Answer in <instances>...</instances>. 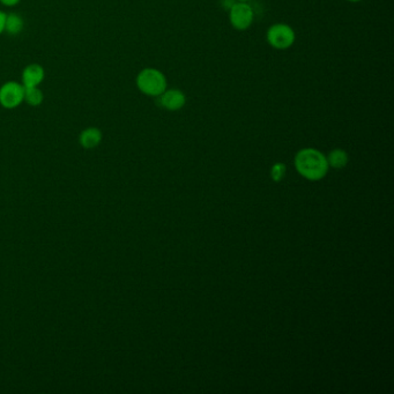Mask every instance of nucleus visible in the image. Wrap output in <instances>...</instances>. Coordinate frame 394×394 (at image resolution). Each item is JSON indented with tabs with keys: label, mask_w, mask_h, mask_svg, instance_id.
I'll return each mask as SVG.
<instances>
[{
	"label": "nucleus",
	"mask_w": 394,
	"mask_h": 394,
	"mask_svg": "<svg viewBox=\"0 0 394 394\" xmlns=\"http://www.w3.org/2000/svg\"><path fill=\"white\" fill-rule=\"evenodd\" d=\"M237 0H221V6L225 8V11H229L232 5L235 4Z\"/></svg>",
	"instance_id": "obj_14"
},
{
	"label": "nucleus",
	"mask_w": 394,
	"mask_h": 394,
	"mask_svg": "<svg viewBox=\"0 0 394 394\" xmlns=\"http://www.w3.org/2000/svg\"><path fill=\"white\" fill-rule=\"evenodd\" d=\"M266 38L272 48L277 50H287L294 45L296 35L294 29L286 23H275L269 27L266 33Z\"/></svg>",
	"instance_id": "obj_3"
},
{
	"label": "nucleus",
	"mask_w": 394,
	"mask_h": 394,
	"mask_svg": "<svg viewBox=\"0 0 394 394\" xmlns=\"http://www.w3.org/2000/svg\"><path fill=\"white\" fill-rule=\"evenodd\" d=\"M6 13L3 11H0V34H3L5 32V23H6Z\"/></svg>",
	"instance_id": "obj_13"
},
{
	"label": "nucleus",
	"mask_w": 394,
	"mask_h": 394,
	"mask_svg": "<svg viewBox=\"0 0 394 394\" xmlns=\"http://www.w3.org/2000/svg\"><path fill=\"white\" fill-rule=\"evenodd\" d=\"M21 0H0L1 4L8 6V8H13V6H16V5L20 3Z\"/></svg>",
	"instance_id": "obj_15"
},
{
	"label": "nucleus",
	"mask_w": 394,
	"mask_h": 394,
	"mask_svg": "<svg viewBox=\"0 0 394 394\" xmlns=\"http://www.w3.org/2000/svg\"><path fill=\"white\" fill-rule=\"evenodd\" d=\"M237 1H250V0H237Z\"/></svg>",
	"instance_id": "obj_17"
},
{
	"label": "nucleus",
	"mask_w": 394,
	"mask_h": 394,
	"mask_svg": "<svg viewBox=\"0 0 394 394\" xmlns=\"http://www.w3.org/2000/svg\"><path fill=\"white\" fill-rule=\"evenodd\" d=\"M186 96L180 89H166L159 96V104L167 110L176 111L184 107Z\"/></svg>",
	"instance_id": "obj_6"
},
{
	"label": "nucleus",
	"mask_w": 394,
	"mask_h": 394,
	"mask_svg": "<svg viewBox=\"0 0 394 394\" xmlns=\"http://www.w3.org/2000/svg\"><path fill=\"white\" fill-rule=\"evenodd\" d=\"M348 162V155L343 149H334L328 155V163L333 168H343Z\"/></svg>",
	"instance_id": "obj_11"
},
{
	"label": "nucleus",
	"mask_w": 394,
	"mask_h": 394,
	"mask_svg": "<svg viewBox=\"0 0 394 394\" xmlns=\"http://www.w3.org/2000/svg\"><path fill=\"white\" fill-rule=\"evenodd\" d=\"M25 27L23 19L16 13H11V14L6 15V23H5V32L8 35L15 36L21 33Z\"/></svg>",
	"instance_id": "obj_9"
},
{
	"label": "nucleus",
	"mask_w": 394,
	"mask_h": 394,
	"mask_svg": "<svg viewBox=\"0 0 394 394\" xmlns=\"http://www.w3.org/2000/svg\"><path fill=\"white\" fill-rule=\"evenodd\" d=\"M347 1H349V3H358V1H362V0H347Z\"/></svg>",
	"instance_id": "obj_16"
},
{
	"label": "nucleus",
	"mask_w": 394,
	"mask_h": 394,
	"mask_svg": "<svg viewBox=\"0 0 394 394\" xmlns=\"http://www.w3.org/2000/svg\"><path fill=\"white\" fill-rule=\"evenodd\" d=\"M25 101V86L18 82H5L0 87V106L5 109H15Z\"/></svg>",
	"instance_id": "obj_5"
},
{
	"label": "nucleus",
	"mask_w": 394,
	"mask_h": 394,
	"mask_svg": "<svg viewBox=\"0 0 394 394\" xmlns=\"http://www.w3.org/2000/svg\"><path fill=\"white\" fill-rule=\"evenodd\" d=\"M295 164L301 175L309 180H319L328 171V159L321 151L313 148H306L296 155Z\"/></svg>",
	"instance_id": "obj_1"
},
{
	"label": "nucleus",
	"mask_w": 394,
	"mask_h": 394,
	"mask_svg": "<svg viewBox=\"0 0 394 394\" xmlns=\"http://www.w3.org/2000/svg\"><path fill=\"white\" fill-rule=\"evenodd\" d=\"M45 69L38 64H30L23 71V85L25 88L38 87L45 80Z\"/></svg>",
	"instance_id": "obj_7"
},
{
	"label": "nucleus",
	"mask_w": 394,
	"mask_h": 394,
	"mask_svg": "<svg viewBox=\"0 0 394 394\" xmlns=\"http://www.w3.org/2000/svg\"><path fill=\"white\" fill-rule=\"evenodd\" d=\"M43 100H45V95H43V92L38 87L25 88V101L32 107L41 106Z\"/></svg>",
	"instance_id": "obj_10"
},
{
	"label": "nucleus",
	"mask_w": 394,
	"mask_h": 394,
	"mask_svg": "<svg viewBox=\"0 0 394 394\" xmlns=\"http://www.w3.org/2000/svg\"><path fill=\"white\" fill-rule=\"evenodd\" d=\"M284 164H275L273 167L272 169V177L275 180V181H280L281 178L284 176Z\"/></svg>",
	"instance_id": "obj_12"
},
{
	"label": "nucleus",
	"mask_w": 394,
	"mask_h": 394,
	"mask_svg": "<svg viewBox=\"0 0 394 394\" xmlns=\"http://www.w3.org/2000/svg\"><path fill=\"white\" fill-rule=\"evenodd\" d=\"M80 144L82 147L94 148L102 140V132L97 127H88L80 134Z\"/></svg>",
	"instance_id": "obj_8"
},
{
	"label": "nucleus",
	"mask_w": 394,
	"mask_h": 394,
	"mask_svg": "<svg viewBox=\"0 0 394 394\" xmlns=\"http://www.w3.org/2000/svg\"><path fill=\"white\" fill-rule=\"evenodd\" d=\"M254 12L247 1H236L229 10V20L234 29L244 32L254 23Z\"/></svg>",
	"instance_id": "obj_4"
},
{
	"label": "nucleus",
	"mask_w": 394,
	"mask_h": 394,
	"mask_svg": "<svg viewBox=\"0 0 394 394\" xmlns=\"http://www.w3.org/2000/svg\"><path fill=\"white\" fill-rule=\"evenodd\" d=\"M136 84L145 95L159 97L167 89V77L161 71L147 67L136 75Z\"/></svg>",
	"instance_id": "obj_2"
}]
</instances>
